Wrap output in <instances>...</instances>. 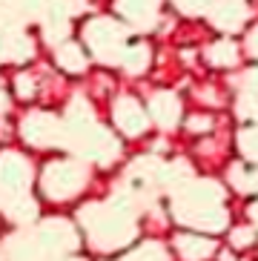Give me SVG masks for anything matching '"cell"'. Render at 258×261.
<instances>
[{
    "instance_id": "11",
    "label": "cell",
    "mask_w": 258,
    "mask_h": 261,
    "mask_svg": "<svg viewBox=\"0 0 258 261\" xmlns=\"http://www.w3.org/2000/svg\"><path fill=\"white\" fill-rule=\"evenodd\" d=\"M55 58H58V66L66 69V72H72V75L86 72V55L75 40H61L58 49H55Z\"/></svg>"
},
{
    "instance_id": "9",
    "label": "cell",
    "mask_w": 258,
    "mask_h": 261,
    "mask_svg": "<svg viewBox=\"0 0 258 261\" xmlns=\"http://www.w3.org/2000/svg\"><path fill=\"white\" fill-rule=\"evenodd\" d=\"M146 115L158 123V126L169 129V126H175L178 118H181V103H178V98H175L172 92H155L149 98V109H146Z\"/></svg>"
},
{
    "instance_id": "6",
    "label": "cell",
    "mask_w": 258,
    "mask_h": 261,
    "mask_svg": "<svg viewBox=\"0 0 258 261\" xmlns=\"http://www.w3.org/2000/svg\"><path fill=\"white\" fill-rule=\"evenodd\" d=\"M20 132L32 146H55L63 138L58 118L49 115V112H29L20 123Z\"/></svg>"
},
{
    "instance_id": "18",
    "label": "cell",
    "mask_w": 258,
    "mask_h": 261,
    "mask_svg": "<svg viewBox=\"0 0 258 261\" xmlns=\"http://www.w3.org/2000/svg\"><path fill=\"white\" fill-rule=\"evenodd\" d=\"M69 261H86V258H69Z\"/></svg>"
},
{
    "instance_id": "1",
    "label": "cell",
    "mask_w": 258,
    "mask_h": 261,
    "mask_svg": "<svg viewBox=\"0 0 258 261\" xmlns=\"http://www.w3.org/2000/svg\"><path fill=\"white\" fill-rule=\"evenodd\" d=\"M84 40L89 52L107 66H123L126 72H144L149 66V46L135 43L112 17H92L84 23Z\"/></svg>"
},
{
    "instance_id": "14",
    "label": "cell",
    "mask_w": 258,
    "mask_h": 261,
    "mask_svg": "<svg viewBox=\"0 0 258 261\" xmlns=\"http://www.w3.org/2000/svg\"><path fill=\"white\" fill-rule=\"evenodd\" d=\"M207 58H210V63L218 66V69H229V66L238 63V46L233 40H215L213 46L207 49Z\"/></svg>"
},
{
    "instance_id": "2",
    "label": "cell",
    "mask_w": 258,
    "mask_h": 261,
    "mask_svg": "<svg viewBox=\"0 0 258 261\" xmlns=\"http://www.w3.org/2000/svg\"><path fill=\"white\" fill-rule=\"evenodd\" d=\"M81 221L98 253H115L135 238V221L115 204H89L81 210Z\"/></svg>"
},
{
    "instance_id": "10",
    "label": "cell",
    "mask_w": 258,
    "mask_h": 261,
    "mask_svg": "<svg viewBox=\"0 0 258 261\" xmlns=\"http://www.w3.org/2000/svg\"><path fill=\"white\" fill-rule=\"evenodd\" d=\"M175 250L184 261H207L215 255V244L204 236H178L175 238Z\"/></svg>"
},
{
    "instance_id": "12",
    "label": "cell",
    "mask_w": 258,
    "mask_h": 261,
    "mask_svg": "<svg viewBox=\"0 0 258 261\" xmlns=\"http://www.w3.org/2000/svg\"><path fill=\"white\" fill-rule=\"evenodd\" d=\"M247 17V6L241 0H221L218 9H215L213 23H218L221 29H238Z\"/></svg>"
},
{
    "instance_id": "16",
    "label": "cell",
    "mask_w": 258,
    "mask_h": 261,
    "mask_svg": "<svg viewBox=\"0 0 258 261\" xmlns=\"http://www.w3.org/2000/svg\"><path fill=\"white\" fill-rule=\"evenodd\" d=\"M247 46H250V55H252V58H258V26L250 32V38H247Z\"/></svg>"
},
{
    "instance_id": "13",
    "label": "cell",
    "mask_w": 258,
    "mask_h": 261,
    "mask_svg": "<svg viewBox=\"0 0 258 261\" xmlns=\"http://www.w3.org/2000/svg\"><path fill=\"white\" fill-rule=\"evenodd\" d=\"M118 9H121V15L126 17V20L144 26L146 20H152V17H155L158 0H118Z\"/></svg>"
},
{
    "instance_id": "8",
    "label": "cell",
    "mask_w": 258,
    "mask_h": 261,
    "mask_svg": "<svg viewBox=\"0 0 258 261\" xmlns=\"http://www.w3.org/2000/svg\"><path fill=\"white\" fill-rule=\"evenodd\" d=\"M32 55H35V43L23 32H0V63H23Z\"/></svg>"
},
{
    "instance_id": "4",
    "label": "cell",
    "mask_w": 258,
    "mask_h": 261,
    "mask_svg": "<svg viewBox=\"0 0 258 261\" xmlns=\"http://www.w3.org/2000/svg\"><path fill=\"white\" fill-rule=\"evenodd\" d=\"M89 175H86V167L78 161H69V158H58V161H49L40 172V192H43L46 201H55V204H63V201H72L78 192L86 187Z\"/></svg>"
},
{
    "instance_id": "7",
    "label": "cell",
    "mask_w": 258,
    "mask_h": 261,
    "mask_svg": "<svg viewBox=\"0 0 258 261\" xmlns=\"http://www.w3.org/2000/svg\"><path fill=\"white\" fill-rule=\"evenodd\" d=\"M32 184V167L20 152L0 155V187L9 192H26Z\"/></svg>"
},
{
    "instance_id": "3",
    "label": "cell",
    "mask_w": 258,
    "mask_h": 261,
    "mask_svg": "<svg viewBox=\"0 0 258 261\" xmlns=\"http://www.w3.org/2000/svg\"><path fill=\"white\" fill-rule=\"evenodd\" d=\"M175 215L187 227H201V230H221L227 221L221 192L213 184H195L175 201Z\"/></svg>"
},
{
    "instance_id": "15",
    "label": "cell",
    "mask_w": 258,
    "mask_h": 261,
    "mask_svg": "<svg viewBox=\"0 0 258 261\" xmlns=\"http://www.w3.org/2000/svg\"><path fill=\"white\" fill-rule=\"evenodd\" d=\"M15 86H17V95H20L23 100H29L32 95L38 92V81H35L32 75H26V72L15 77Z\"/></svg>"
},
{
    "instance_id": "17",
    "label": "cell",
    "mask_w": 258,
    "mask_h": 261,
    "mask_svg": "<svg viewBox=\"0 0 258 261\" xmlns=\"http://www.w3.org/2000/svg\"><path fill=\"white\" fill-rule=\"evenodd\" d=\"M3 112H9V92L0 86V115H3Z\"/></svg>"
},
{
    "instance_id": "5",
    "label": "cell",
    "mask_w": 258,
    "mask_h": 261,
    "mask_svg": "<svg viewBox=\"0 0 258 261\" xmlns=\"http://www.w3.org/2000/svg\"><path fill=\"white\" fill-rule=\"evenodd\" d=\"M112 118L115 126L123 138H141L149 126V115H146V107L132 95H121L112 107Z\"/></svg>"
}]
</instances>
